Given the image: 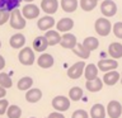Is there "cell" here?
I'll return each mask as SVG.
<instances>
[{
	"mask_svg": "<svg viewBox=\"0 0 122 118\" xmlns=\"http://www.w3.org/2000/svg\"><path fill=\"white\" fill-rule=\"evenodd\" d=\"M106 108L104 105L99 104V103H97V104H94L93 107H92L90 109V117L92 118H104L106 117Z\"/></svg>",
	"mask_w": 122,
	"mask_h": 118,
	"instance_id": "cell-23",
	"label": "cell"
},
{
	"mask_svg": "<svg viewBox=\"0 0 122 118\" xmlns=\"http://www.w3.org/2000/svg\"><path fill=\"white\" fill-rule=\"evenodd\" d=\"M97 4H98V0H80V6L85 11L93 10L97 6Z\"/></svg>",
	"mask_w": 122,
	"mask_h": 118,
	"instance_id": "cell-31",
	"label": "cell"
},
{
	"mask_svg": "<svg viewBox=\"0 0 122 118\" xmlns=\"http://www.w3.org/2000/svg\"><path fill=\"white\" fill-rule=\"evenodd\" d=\"M9 19H10L9 22H10V27H11V28L20 30V29H23L25 27V19L22 15V13H20V10H19V9L11 10Z\"/></svg>",
	"mask_w": 122,
	"mask_h": 118,
	"instance_id": "cell-1",
	"label": "cell"
},
{
	"mask_svg": "<svg viewBox=\"0 0 122 118\" xmlns=\"http://www.w3.org/2000/svg\"><path fill=\"white\" fill-rule=\"evenodd\" d=\"M98 70H101L103 72H108V71H112L114 69L118 67V62L113 59H109V60H101L97 65Z\"/></svg>",
	"mask_w": 122,
	"mask_h": 118,
	"instance_id": "cell-10",
	"label": "cell"
},
{
	"mask_svg": "<svg viewBox=\"0 0 122 118\" xmlns=\"http://www.w3.org/2000/svg\"><path fill=\"white\" fill-rule=\"evenodd\" d=\"M101 11L104 17L109 18V17H113L116 15L117 13V5L113 0H104L101 5Z\"/></svg>",
	"mask_w": 122,
	"mask_h": 118,
	"instance_id": "cell-5",
	"label": "cell"
},
{
	"mask_svg": "<svg viewBox=\"0 0 122 118\" xmlns=\"http://www.w3.org/2000/svg\"><path fill=\"white\" fill-rule=\"evenodd\" d=\"M71 118H89V114H88V112L84 109H78L72 113Z\"/></svg>",
	"mask_w": 122,
	"mask_h": 118,
	"instance_id": "cell-34",
	"label": "cell"
},
{
	"mask_svg": "<svg viewBox=\"0 0 122 118\" xmlns=\"http://www.w3.org/2000/svg\"><path fill=\"white\" fill-rule=\"evenodd\" d=\"M24 43H25V37L22 33H15L9 39V44L13 48H22L24 46Z\"/></svg>",
	"mask_w": 122,
	"mask_h": 118,
	"instance_id": "cell-19",
	"label": "cell"
},
{
	"mask_svg": "<svg viewBox=\"0 0 122 118\" xmlns=\"http://www.w3.org/2000/svg\"><path fill=\"white\" fill-rule=\"evenodd\" d=\"M120 80H121V84H122V74H121V76H120Z\"/></svg>",
	"mask_w": 122,
	"mask_h": 118,
	"instance_id": "cell-41",
	"label": "cell"
},
{
	"mask_svg": "<svg viewBox=\"0 0 122 118\" xmlns=\"http://www.w3.org/2000/svg\"><path fill=\"white\" fill-rule=\"evenodd\" d=\"M30 118H36V117H30Z\"/></svg>",
	"mask_w": 122,
	"mask_h": 118,
	"instance_id": "cell-43",
	"label": "cell"
},
{
	"mask_svg": "<svg viewBox=\"0 0 122 118\" xmlns=\"http://www.w3.org/2000/svg\"><path fill=\"white\" fill-rule=\"evenodd\" d=\"M47 118H65V116L62 113H60V112H53V113L50 114Z\"/></svg>",
	"mask_w": 122,
	"mask_h": 118,
	"instance_id": "cell-37",
	"label": "cell"
},
{
	"mask_svg": "<svg viewBox=\"0 0 122 118\" xmlns=\"http://www.w3.org/2000/svg\"><path fill=\"white\" fill-rule=\"evenodd\" d=\"M108 53H109V56H112L113 60L121 59L122 57V44L118 43V42L111 43L108 47Z\"/></svg>",
	"mask_w": 122,
	"mask_h": 118,
	"instance_id": "cell-18",
	"label": "cell"
},
{
	"mask_svg": "<svg viewBox=\"0 0 122 118\" xmlns=\"http://www.w3.org/2000/svg\"><path fill=\"white\" fill-rule=\"evenodd\" d=\"M22 0H0V10L1 11H10L17 9Z\"/></svg>",
	"mask_w": 122,
	"mask_h": 118,
	"instance_id": "cell-14",
	"label": "cell"
},
{
	"mask_svg": "<svg viewBox=\"0 0 122 118\" xmlns=\"http://www.w3.org/2000/svg\"><path fill=\"white\" fill-rule=\"evenodd\" d=\"M6 95V90H5V88H3V86H0V99H3L4 97Z\"/></svg>",
	"mask_w": 122,
	"mask_h": 118,
	"instance_id": "cell-38",
	"label": "cell"
},
{
	"mask_svg": "<svg viewBox=\"0 0 122 118\" xmlns=\"http://www.w3.org/2000/svg\"><path fill=\"white\" fill-rule=\"evenodd\" d=\"M10 18V13L9 11H1L0 10V25L5 24Z\"/></svg>",
	"mask_w": 122,
	"mask_h": 118,
	"instance_id": "cell-36",
	"label": "cell"
},
{
	"mask_svg": "<svg viewBox=\"0 0 122 118\" xmlns=\"http://www.w3.org/2000/svg\"><path fill=\"white\" fill-rule=\"evenodd\" d=\"M47 47H48V42L45 38V36H38V37L34 38V41H33V51L43 52V51H46Z\"/></svg>",
	"mask_w": 122,
	"mask_h": 118,
	"instance_id": "cell-15",
	"label": "cell"
},
{
	"mask_svg": "<svg viewBox=\"0 0 122 118\" xmlns=\"http://www.w3.org/2000/svg\"><path fill=\"white\" fill-rule=\"evenodd\" d=\"M22 15L24 17V19H36L40 15V8L32 3H28L27 5L23 6Z\"/></svg>",
	"mask_w": 122,
	"mask_h": 118,
	"instance_id": "cell-6",
	"label": "cell"
},
{
	"mask_svg": "<svg viewBox=\"0 0 122 118\" xmlns=\"http://www.w3.org/2000/svg\"><path fill=\"white\" fill-rule=\"evenodd\" d=\"M46 118H47V117H46Z\"/></svg>",
	"mask_w": 122,
	"mask_h": 118,
	"instance_id": "cell-44",
	"label": "cell"
},
{
	"mask_svg": "<svg viewBox=\"0 0 122 118\" xmlns=\"http://www.w3.org/2000/svg\"><path fill=\"white\" fill-rule=\"evenodd\" d=\"M6 114L9 118H20L22 116V109L18 105H10L6 109Z\"/></svg>",
	"mask_w": 122,
	"mask_h": 118,
	"instance_id": "cell-30",
	"label": "cell"
},
{
	"mask_svg": "<svg viewBox=\"0 0 122 118\" xmlns=\"http://www.w3.org/2000/svg\"><path fill=\"white\" fill-rule=\"evenodd\" d=\"M19 62L22 65H25V66H30L34 62V51L30 47H24L20 49L18 55Z\"/></svg>",
	"mask_w": 122,
	"mask_h": 118,
	"instance_id": "cell-3",
	"label": "cell"
},
{
	"mask_svg": "<svg viewBox=\"0 0 122 118\" xmlns=\"http://www.w3.org/2000/svg\"><path fill=\"white\" fill-rule=\"evenodd\" d=\"M0 47H1V42H0Z\"/></svg>",
	"mask_w": 122,
	"mask_h": 118,
	"instance_id": "cell-42",
	"label": "cell"
},
{
	"mask_svg": "<svg viewBox=\"0 0 122 118\" xmlns=\"http://www.w3.org/2000/svg\"><path fill=\"white\" fill-rule=\"evenodd\" d=\"M42 98V91L37 88H33V89H29L27 90V94H25V99L27 102L29 103H37L40 102Z\"/></svg>",
	"mask_w": 122,
	"mask_h": 118,
	"instance_id": "cell-20",
	"label": "cell"
},
{
	"mask_svg": "<svg viewBox=\"0 0 122 118\" xmlns=\"http://www.w3.org/2000/svg\"><path fill=\"white\" fill-rule=\"evenodd\" d=\"M78 5H79L78 0H61V8H62V10L66 11V13H72V11H75Z\"/></svg>",
	"mask_w": 122,
	"mask_h": 118,
	"instance_id": "cell-25",
	"label": "cell"
},
{
	"mask_svg": "<svg viewBox=\"0 0 122 118\" xmlns=\"http://www.w3.org/2000/svg\"><path fill=\"white\" fill-rule=\"evenodd\" d=\"M13 85V81H11L10 76L6 74V72H0V86L3 88H11Z\"/></svg>",
	"mask_w": 122,
	"mask_h": 118,
	"instance_id": "cell-32",
	"label": "cell"
},
{
	"mask_svg": "<svg viewBox=\"0 0 122 118\" xmlns=\"http://www.w3.org/2000/svg\"><path fill=\"white\" fill-rule=\"evenodd\" d=\"M52 107L55 108L57 112H65L70 108V99L62 95H57L52 99Z\"/></svg>",
	"mask_w": 122,
	"mask_h": 118,
	"instance_id": "cell-4",
	"label": "cell"
},
{
	"mask_svg": "<svg viewBox=\"0 0 122 118\" xmlns=\"http://www.w3.org/2000/svg\"><path fill=\"white\" fill-rule=\"evenodd\" d=\"M41 9L48 15L55 14L57 11V9H59V1H57V0H42L41 1Z\"/></svg>",
	"mask_w": 122,
	"mask_h": 118,
	"instance_id": "cell-9",
	"label": "cell"
},
{
	"mask_svg": "<svg viewBox=\"0 0 122 118\" xmlns=\"http://www.w3.org/2000/svg\"><path fill=\"white\" fill-rule=\"evenodd\" d=\"M72 51H74V53L76 56L81 57L83 60L89 59V56H90V51H88V49L83 46V43H76V46L72 48Z\"/></svg>",
	"mask_w": 122,
	"mask_h": 118,
	"instance_id": "cell-26",
	"label": "cell"
},
{
	"mask_svg": "<svg viewBox=\"0 0 122 118\" xmlns=\"http://www.w3.org/2000/svg\"><path fill=\"white\" fill-rule=\"evenodd\" d=\"M84 67H85V62L84 61H79V62H75L71 67L67 69V76L70 79H79L81 74L84 72Z\"/></svg>",
	"mask_w": 122,
	"mask_h": 118,
	"instance_id": "cell-7",
	"label": "cell"
},
{
	"mask_svg": "<svg viewBox=\"0 0 122 118\" xmlns=\"http://www.w3.org/2000/svg\"><path fill=\"white\" fill-rule=\"evenodd\" d=\"M4 67H5V60H4V57L0 55V70H3Z\"/></svg>",
	"mask_w": 122,
	"mask_h": 118,
	"instance_id": "cell-39",
	"label": "cell"
},
{
	"mask_svg": "<svg viewBox=\"0 0 122 118\" xmlns=\"http://www.w3.org/2000/svg\"><path fill=\"white\" fill-rule=\"evenodd\" d=\"M45 38L47 39L48 46L59 44V43H60V41H61V36H60V33L57 32V30H46Z\"/></svg>",
	"mask_w": 122,
	"mask_h": 118,
	"instance_id": "cell-21",
	"label": "cell"
},
{
	"mask_svg": "<svg viewBox=\"0 0 122 118\" xmlns=\"http://www.w3.org/2000/svg\"><path fill=\"white\" fill-rule=\"evenodd\" d=\"M8 107H9V102L6 100V99H0V116H3V114L6 113V109Z\"/></svg>",
	"mask_w": 122,
	"mask_h": 118,
	"instance_id": "cell-35",
	"label": "cell"
},
{
	"mask_svg": "<svg viewBox=\"0 0 122 118\" xmlns=\"http://www.w3.org/2000/svg\"><path fill=\"white\" fill-rule=\"evenodd\" d=\"M113 33L117 38L122 39V22H117L113 24Z\"/></svg>",
	"mask_w": 122,
	"mask_h": 118,
	"instance_id": "cell-33",
	"label": "cell"
},
{
	"mask_svg": "<svg viewBox=\"0 0 122 118\" xmlns=\"http://www.w3.org/2000/svg\"><path fill=\"white\" fill-rule=\"evenodd\" d=\"M83 46L88 49V51L92 52V51H94V49L98 48L99 41H98L95 37H86L85 39L83 41Z\"/></svg>",
	"mask_w": 122,
	"mask_h": 118,
	"instance_id": "cell-27",
	"label": "cell"
},
{
	"mask_svg": "<svg viewBox=\"0 0 122 118\" xmlns=\"http://www.w3.org/2000/svg\"><path fill=\"white\" fill-rule=\"evenodd\" d=\"M84 75H85L86 80H93L95 78H98V67L93 64L85 65V67H84Z\"/></svg>",
	"mask_w": 122,
	"mask_h": 118,
	"instance_id": "cell-24",
	"label": "cell"
},
{
	"mask_svg": "<svg viewBox=\"0 0 122 118\" xmlns=\"http://www.w3.org/2000/svg\"><path fill=\"white\" fill-rule=\"evenodd\" d=\"M83 97V90H81V88H79V86H74V88H71L70 90H69V99L72 102H78Z\"/></svg>",
	"mask_w": 122,
	"mask_h": 118,
	"instance_id": "cell-28",
	"label": "cell"
},
{
	"mask_svg": "<svg viewBox=\"0 0 122 118\" xmlns=\"http://www.w3.org/2000/svg\"><path fill=\"white\" fill-rule=\"evenodd\" d=\"M107 114L111 118H120L122 114V105L117 100H111L107 105Z\"/></svg>",
	"mask_w": 122,
	"mask_h": 118,
	"instance_id": "cell-8",
	"label": "cell"
},
{
	"mask_svg": "<svg viewBox=\"0 0 122 118\" xmlns=\"http://www.w3.org/2000/svg\"><path fill=\"white\" fill-rule=\"evenodd\" d=\"M120 76L121 75L118 74L117 71H114V70L108 71V72L104 74V76H103V83H104L106 85H108V86H112L120 80Z\"/></svg>",
	"mask_w": 122,
	"mask_h": 118,
	"instance_id": "cell-17",
	"label": "cell"
},
{
	"mask_svg": "<svg viewBox=\"0 0 122 118\" xmlns=\"http://www.w3.org/2000/svg\"><path fill=\"white\" fill-rule=\"evenodd\" d=\"M86 89L92 91V93H97V91L102 90L103 88V81L99 78H95L93 80H86V84H85Z\"/></svg>",
	"mask_w": 122,
	"mask_h": 118,
	"instance_id": "cell-22",
	"label": "cell"
},
{
	"mask_svg": "<svg viewBox=\"0 0 122 118\" xmlns=\"http://www.w3.org/2000/svg\"><path fill=\"white\" fill-rule=\"evenodd\" d=\"M33 85V79L29 76H24L18 81V89L19 90H29L30 86Z\"/></svg>",
	"mask_w": 122,
	"mask_h": 118,
	"instance_id": "cell-29",
	"label": "cell"
},
{
	"mask_svg": "<svg viewBox=\"0 0 122 118\" xmlns=\"http://www.w3.org/2000/svg\"><path fill=\"white\" fill-rule=\"evenodd\" d=\"M72 27H74V20L71 18H62L56 24L57 32H65V33H67Z\"/></svg>",
	"mask_w": 122,
	"mask_h": 118,
	"instance_id": "cell-13",
	"label": "cell"
},
{
	"mask_svg": "<svg viewBox=\"0 0 122 118\" xmlns=\"http://www.w3.org/2000/svg\"><path fill=\"white\" fill-rule=\"evenodd\" d=\"M78 43L76 41V37L71 33H65L62 37H61V41H60V44L61 47L64 48H67V49H72Z\"/></svg>",
	"mask_w": 122,
	"mask_h": 118,
	"instance_id": "cell-11",
	"label": "cell"
},
{
	"mask_svg": "<svg viewBox=\"0 0 122 118\" xmlns=\"http://www.w3.org/2000/svg\"><path fill=\"white\" fill-rule=\"evenodd\" d=\"M22 1H25V3H32V1H34V0H22Z\"/></svg>",
	"mask_w": 122,
	"mask_h": 118,
	"instance_id": "cell-40",
	"label": "cell"
},
{
	"mask_svg": "<svg viewBox=\"0 0 122 118\" xmlns=\"http://www.w3.org/2000/svg\"><path fill=\"white\" fill-rule=\"evenodd\" d=\"M94 28H95V32H97L99 36L106 37V36H108L111 33V30H112V24H111V22L107 18H99L95 20Z\"/></svg>",
	"mask_w": 122,
	"mask_h": 118,
	"instance_id": "cell-2",
	"label": "cell"
},
{
	"mask_svg": "<svg viewBox=\"0 0 122 118\" xmlns=\"http://www.w3.org/2000/svg\"><path fill=\"white\" fill-rule=\"evenodd\" d=\"M38 66L42 69H50L51 66H53V57L50 53H42L37 60Z\"/></svg>",
	"mask_w": 122,
	"mask_h": 118,
	"instance_id": "cell-16",
	"label": "cell"
},
{
	"mask_svg": "<svg viewBox=\"0 0 122 118\" xmlns=\"http://www.w3.org/2000/svg\"><path fill=\"white\" fill-rule=\"evenodd\" d=\"M53 25H55V19H53L51 15L42 17L41 19H38V22H37V27L41 30H48V29H51Z\"/></svg>",
	"mask_w": 122,
	"mask_h": 118,
	"instance_id": "cell-12",
	"label": "cell"
}]
</instances>
